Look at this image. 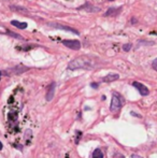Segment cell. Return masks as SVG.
I'll return each instance as SVG.
<instances>
[{"mask_svg":"<svg viewBox=\"0 0 157 158\" xmlns=\"http://www.w3.org/2000/svg\"><path fill=\"white\" fill-rule=\"evenodd\" d=\"M95 63H93L91 58L89 57H78V58L71 60L68 63V69L69 70H78V69H93Z\"/></svg>","mask_w":157,"mask_h":158,"instance_id":"obj_1","label":"cell"},{"mask_svg":"<svg viewBox=\"0 0 157 158\" xmlns=\"http://www.w3.org/2000/svg\"><path fill=\"white\" fill-rule=\"evenodd\" d=\"M123 99H122V97L119 95V94L114 93L112 95V100H111V107H110V110L111 112H113V113H115V112L119 111L122 107V105H123Z\"/></svg>","mask_w":157,"mask_h":158,"instance_id":"obj_2","label":"cell"},{"mask_svg":"<svg viewBox=\"0 0 157 158\" xmlns=\"http://www.w3.org/2000/svg\"><path fill=\"white\" fill-rule=\"evenodd\" d=\"M28 70H29V68L28 67L19 65V66H16V67L12 68V69H10V70H6V71H3L2 73L6 74V75H8V74H16V75H18V74L24 73V72L28 71Z\"/></svg>","mask_w":157,"mask_h":158,"instance_id":"obj_3","label":"cell"},{"mask_svg":"<svg viewBox=\"0 0 157 158\" xmlns=\"http://www.w3.org/2000/svg\"><path fill=\"white\" fill-rule=\"evenodd\" d=\"M47 25H49L50 27L56 28V29L66 30V31H69V32H71V34H77V36H80V32H78L77 29H74V28H72V27H69V26H64V25H62V24H57V23H49Z\"/></svg>","mask_w":157,"mask_h":158,"instance_id":"obj_4","label":"cell"},{"mask_svg":"<svg viewBox=\"0 0 157 158\" xmlns=\"http://www.w3.org/2000/svg\"><path fill=\"white\" fill-rule=\"evenodd\" d=\"M62 44L68 47V49L73 50V51H78V50L81 49V42L78 40H64Z\"/></svg>","mask_w":157,"mask_h":158,"instance_id":"obj_5","label":"cell"},{"mask_svg":"<svg viewBox=\"0 0 157 158\" xmlns=\"http://www.w3.org/2000/svg\"><path fill=\"white\" fill-rule=\"evenodd\" d=\"M132 86L141 94V96H147L150 94V91L145 85H143L142 83H139V82H132Z\"/></svg>","mask_w":157,"mask_h":158,"instance_id":"obj_6","label":"cell"},{"mask_svg":"<svg viewBox=\"0 0 157 158\" xmlns=\"http://www.w3.org/2000/svg\"><path fill=\"white\" fill-rule=\"evenodd\" d=\"M78 11H86V12H91V13H95V12H99L100 11V9L98 8V6H93L91 3H84L83 6H78Z\"/></svg>","mask_w":157,"mask_h":158,"instance_id":"obj_7","label":"cell"},{"mask_svg":"<svg viewBox=\"0 0 157 158\" xmlns=\"http://www.w3.org/2000/svg\"><path fill=\"white\" fill-rule=\"evenodd\" d=\"M55 88H56V83L55 82L51 83V85H50L49 88H47L46 96H45L46 101H52V100H53L54 96H55Z\"/></svg>","mask_w":157,"mask_h":158,"instance_id":"obj_8","label":"cell"},{"mask_svg":"<svg viewBox=\"0 0 157 158\" xmlns=\"http://www.w3.org/2000/svg\"><path fill=\"white\" fill-rule=\"evenodd\" d=\"M122 10H123V6H117V8L111 6V8H109V10L104 13V16H116V15H119V13L122 12Z\"/></svg>","mask_w":157,"mask_h":158,"instance_id":"obj_9","label":"cell"},{"mask_svg":"<svg viewBox=\"0 0 157 158\" xmlns=\"http://www.w3.org/2000/svg\"><path fill=\"white\" fill-rule=\"evenodd\" d=\"M119 75L117 73H109V74H107L106 76L102 78V82L111 83V82H114V81L119 80Z\"/></svg>","mask_w":157,"mask_h":158,"instance_id":"obj_10","label":"cell"},{"mask_svg":"<svg viewBox=\"0 0 157 158\" xmlns=\"http://www.w3.org/2000/svg\"><path fill=\"white\" fill-rule=\"evenodd\" d=\"M11 24L14 27L18 28V29H26L28 26L27 23H25V22H18V21H11Z\"/></svg>","mask_w":157,"mask_h":158,"instance_id":"obj_11","label":"cell"},{"mask_svg":"<svg viewBox=\"0 0 157 158\" xmlns=\"http://www.w3.org/2000/svg\"><path fill=\"white\" fill-rule=\"evenodd\" d=\"M10 9L12 11H14V12H21V13H28L29 12L26 8H24V6H11Z\"/></svg>","mask_w":157,"mask_h":158,"instance_id":"obj_12","label":"cell"},{"mask_svg":"<svg viewBox=\"0 0 157 158\" xmlns=\"http://www.w3.org/2000/svg\"><path fill=\"white\" fill-rule=\"evenodd\" d=\"M93 158H103V153L100 148H96L93 152Z\"/></svg>","mask_w":157,"mask_h":158,"instance_id":"obj_13","label":"cell"},{"mask_svg":"<svg viewBox=\"0 0 157 158\" xmlns=\"http://www.w3.org/2000/svg\"><path fill=\"white\" fill-rule=\"evenodd\" d=\"M6 34H9V36L12 37V38L18 39V40H24V38L21 36V34H15V32L10 31V30H6Z\"/></svg>","mask_w":157,"mask_h":158,"instance_id":"obj_14","label":"cell"},{"mask_svg":"<svg viewBox=\"0 0 157 158\" xmlns=\"http://www.w3.org/2000/svg\"><path fill=\"white\" fill-rule=\"evenodd\" d=\"M154 42H150V41L145 40H139V45H153Z\"/></svg>","mask_w":157,"mask_h":158,"instance_id":"obj_15","label":"cell"},{"mask_svg":"<svg viewBox=\"0 0 157 158\" xmlns=\"http://www.w3.org/2000/svg\"><path fill=\"white\" fill-rule=\"evenodd\" d=\"M131 47H132V45L130 44V43H128V44H124L123 45V50L125 52H129L130 50H131Z\"/></svg>","mask_w":157,"mask_h":158,"instance_id":"obj_16","label":"cell"},{"mask_svg":"<svg viewBox=\"0 0 157 158\" xmlns=\"http://www.w3.org/2000/svg\"><path fill=\"white\" fill-rule=\"evenodd\" d=\"M152 67H153V69L155 70V71H157V58L154 59V61L152 63Z\"/></svg>","mask_w":157,"mask_h":158,"instance_id":"obj_17","label":"cell"},{"mask_svg":"<svg viewBox=\"0 0 157 158\" xmlns=\"http://www.w3.org/2000/svg\"><path fill=\"white\" fill-rule=\"evenodd\" d=\"M113 158H125V157H124V155H122V154H119H119H115Z\"/></svg>","mask_w":157,"mask_h":158,"instance_id":"obj_18","label":"cell"},{"mask_svg":"<svg viewBox=\"0 0 157 158\" xmlns=\"http://www.w3.org/2000/svg\"><path fill=\"white\" fill-rule=\"evenodd\" d=\"M91 86L93 87V88H98V84H97V83H91Z\"/></svg>","mask_w":157,"mask_h":158,"instance_id":"obj_19","label":"cell"},{"mask_svg":"<svg viewBox=\"0 0 157 158\" xmlns=\"http://www.w3.org/2000/svg\"><path fill=\"white\" fill-rule=\"evenodd\" d=\"M131 23H137V19L136 18H132L131 19Z\"/></svg>","mask_w":157,"mask_h":158,"instance_id":"obj_20","label":"cell"},{"mask_svg":"<svg viewBox=\"0 0 157 158\" xmlns=\"http://www.w3.org/2000/svg\"><path fill=\"white\" fill-rule=\"evenodd\" d=\"M2 148H3V145H2V143H1V142H0V151H1Z\"/></svg>","mask_w":157,"mask_h":158,"instance_id":"obj_21","label":"cell"},{"mask_svg":"<svg viewBox=\"0 0 157 158\" xmlns=\"http://www.w3.org/2000/svg\"><path fill=\"white\" fill-rule=\"evenodd\" d=\"M1 74H2V72H1V71H0V78H1Z\"/></svg>","mask_w":157,"mask_h":158,"instance_id":"obj_22","label":"cell"},{"mask_svg":"<svg viewBox=\"0 0 157 158\" xmlns=\"http://www.w3.org/2000/svg\"><path fill=\"white\" fill-rule=\"evenodd\" d=\"M109 1H114V0H109Z\"/></svg>","mask_w":157,"mask_h":158,"instance_id":"obj_23","label":"cell"}]
</instances>
